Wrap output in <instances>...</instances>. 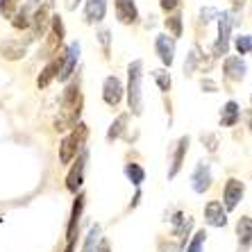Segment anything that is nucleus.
<instances>
[{"instance_id":"f257e3e1","label":"nucleus","mask_w":252,"mask_h":252,"mask_svg":"<svg viewBox=\"0 0 252 252\" xmlns=\"http://www.w3.org/2000/svg\"><path fill=\"white\" fill-rule=\"evenodd\" d=\"M80 114H82V95H80L77 84H73L66 89L64 98H62V109H59V116L55 121V129L64 132V129L75 127L80 123Z\"/></svg>"},{"instance_id":"f03ea898","label":"nucleus","mask_w":252,"mask_h":252,"mask_svg":"<svg viewBox=\"0 0 252 252\" xmlns=\"http://www.w3.org/2000/svg\"><path fill=\"white\" fill-rule=\"evenodd\" d=\"M141 77H143V62L136 59L127 68V102L134 116L143 112V95H141Z\"/></svg>"},{"instance_id":"7ed1b4c3","label":"nucleus","mask_w":252,"mask_h":252,"mask_svg":"<svg viewBox=\"0 0 252 252\" xmlns=\"http://www.w3.org/2000/svg\"><path fill=\"white\" fill-rule=\"evenodd\" d=\"M84 141H87V125L77 123V129H73L59 146V161L62 164H70L73 157H77V153L84 148Z\"/></svg>"},{"instance_id":"20e7f679","label":"nucleus","mask_w":252,"mask_h":252,"mask_svg":"<svg viewBox=\"0 0 252 252\" xmlns=\"http://www.w3.org/2000/svg\"><path fill=\"white\" fill-rule=\"evenodd\" d=\"M236 18L232 12H223L218 14V39L214 43V57H223L229 50V32L234 28Z\"/></svg>"},{"instance_id":"39448f33","label":"nucleus","mask_w":252,"mask_h":252,"mask_svg":"<svg viewBox=\"0 0 252 252\" xmlns=\"http://www.w3.org/2000/svg\"><path fill=\"white\" fill-rule=\"evenodd\" d=\"M77 59H80V43H70L68 48H66V53L62 55V62H59V82H68L70 75H73V70H75L77 66Z\"/></svg>"},{"instance_id":"423d86ee","label":"nucleus","mask_w":252,"mask_h":252,"mask_svg":"<svg viewBox=\"0 0 252 252\" xmlns=\"http://www.w3.org/2000/svg\"><path fill=\"white\" fill-rule=\"evenodd\" d=\"M123 91L125 89L116 75H109L105 80V84H102V98H105V102L109 107H116L118 102L123 100Z\"/></svg>"},{"instance_id":"0eeeda50","label":"nucleus","mask_w":252,"mask_h":252,"mask_svg":"<svg viewBox=\"0 0 252 252\" xmlns=\"http://www.w3.org/2000/svg\"><path fill=\"white\" fill-rule=\"evenodd\" d=\"M114 7H116V18L123 25H132L139 21V9L134 0H114Z\"/></svg>"},{"instance_id":"6e6552de","label":"nucleus","mask_w":252,"mask_h":252,"mask_svg":"<svg viewBox=\"0 0 252 252\" xmlns=\"http://www.w3.org/2000/svg\"><path fill=\"white\" fill-rule=\"evenodd\" d=\"M205 218L211 227H225L227 225V209H223V202L211 200L205 207Z\"/></svg>"},{"instance_id":"1a4fd4ad","label":"nucleus","mask_w":252,"mask_h":252,"mask_svg":"<svg viewBox=\"0 0 252 252\" xmlns=\"http://www.w3.org/2000/svg\"><path fill=\"white\" fill-rule=\"evenodd\" d=\"M243 193H246V187H243V182H239L236 177H232V180H227V184H225V209L232 211L236 205H239V200L243 198Z\"/></svg>"},{"instance_id":"9d476101","label":"nucleus","mask_w":252,"mask_h":252,"mask_svg":"<svg viewBox=\"0 0 252 252\" xmlns=\"http://www.w3.org/2000/svg\"><path fill=\"white\" fill-rule=\"evenodd\" d=\"M223 73L227 80H232V82H241L248 73V66L241 57H227L223 62Z\"/></svg>"},{"instance_id":"9b49d317","label":"nucleus","mask_w":252,"mask_h":252,"mask_svg":"<svg viewBox=\"0 0 252 252\" xmlns=\"http://www.w3.org/2000/svg\"><path fill=\"white\" fill-rule=\"evenodd\" d=\"M155 48H157L159 59H161L166 66H170L173 62H175V41H173V36L159 34L157 41H155Z\"/></svg>"},{"instance_id":"f8f14e48","label":"nucleus","mask_w":252,"mask_h":252,"mask_svg":"<svg viewBox=\"0 0 252 252\" xmlns=\"http://www.w3.org/2000/svg\"><path fill=\"white\" fill-rule=\"evenodd\" d=\"M48 25H50V14H48V5H43V7H39V9L32 14V18H30V28H32L34 39H39V36L46 34Z\"/></svg>"},{"instance_id":"ddd939ff","label":"nucleus","mask_w":252,"mask_h":252,"mask_svg":"<svg viewBox=\"0 0 252 252\" xmlns=\"http://www.w3.org/2000/svg\"><path fill=\"white\" fill-rule=\"evenodd\" d=\"M191 182H193L195 193H205L207 189L211 187V170H209V166L200 161V164L195 166L193 175H191Z\"/></svg>"},{"instance_id":"4468645a","label":"nucleus","mask_w":252,"mask_h":252,"mask_svg":"<svg viewBox=\"0 0 252 252\" xmlns=\"http://www.w3.org/2000/svg\"><path fill=\"white\" fill-rule=\"evenodd\" d=\"M84 164H87V150H82L80 159H77V164L70 168L68 177H66V189L75 193L77 189L82 187V175H84Z\"/></svg>"},{"instance_id":"2eb2a0df","label":"nucleus","mask_w":252,"mask_h":252,"mask_svg":"<svg viewBox=\"0 0 252 252\" xmlns=\"http://www.w3.org/2000/svg\"><path fill=\"white\" fill-rule=\"evenodd\" d=\"M107 14V0H87L84 5V18L87 23H100Z\"/></svg>"},{"instance_id":"dca6fc26","label":"nucleus","mask_w":252,"mask_h":252,"mask_svg":"<svg viewBox=\"0 0 252 252\" xmlns=\"http://www.w3.org/2000/svg\"><path fill=\"white\" fill-rule=\"evenodd\" d=\"M25 43L16 41V39H5V41L0 43V53H2V57L9 59V62H16V59L25 57Z\"/></svg>"},{"instance_id":"f3484780","label":"nucleus","mask_w":252,"mask_h":252,"mask_svg":"<svg viewBox=\"0 0 252 252\" xmlns=\"http://www.w3.org/2000/svg\"><path fill=\"white\" fill-rule=\"evenodd\" d=\"M241 118V107L236 105L234 100H229L227 105L223 107V112H220V125L223 127H232V125L239 123Z\"/></svg>"},{"instance_id":"a211bd4d","label":"nucleus","mask_w":252,"mask_h":252,"mask_svg":"<svg viewBox=\"0 0 252 252\" xmlns=\"http://www.w3.org/2000/svg\"><path fill=\"white\" fill-rule=\"evenodd\" d=\"M236 234H239L241 248H250V243H252V218L250 216L239 218V223H236Z\"/></svg>"},{"instance_id":"6ab92c4d","label":"nucleus","mask_w":252,"mask_h":252,"mask_svg":"<svg viewBox=\"0 0 252 252\" xmlns=\"http://www.w3.org/2000/svg\"><path fill=\"white\" fill-rule=\"evenodd\" d=\"M187 150H189V136H182V139L177 141V150H175V157H173V166H170V170H168V177H175L177 173H180Z\"/></svg>"},{"instance_id":"aec40b11","label":"nucleus","mask_w":252,"mask_h":252,"mask_svg":"<svg viewBox=\"0 0 252 252\" xmlns=\"http://www.w3.org/2000/svg\"><path fill=\"white\" fill-rule=\"evenodd\" d=\"M191 227H193V218L184 216V214H175V218H173V232H175V236L184 239Z\"/></svg>"},{"instance_id":"412c9836","label":"nucleus","mask_w":252,"mask_h":252,"mask_svg":"<svg viewBox=\"0 0 252 252\" xmlns=\"http://www.w3.org/2000/svg\"><path fill=\"white\" fill-rule=\"evenodd\" d=\"M59 62H62V57L59 59H53V62H50V64L46 66V68L41 70V75H39V80H36V84H39V87H48V84L53 82L55 77H57V73H59Z\"/></svg>"},{"instance_id":"4be33fe9","label":"nucleus","mask_w":252,"mask_h":252,"mask_svg":"<svg viewBox=\"0 0 252 252\" xmlns=\"http://www.w3.org/2000/svg\"><path fill=\"white\" fill-rule=\"evenodd\" d=\"M125 175H127V180L134 184V187H141V182L146 180V170L141 168L139 164H127L125 166Z\"/></svg>"},{"instance_id":"5701e85b","label":"nucleus","mask_w":252,"mask_h":252,"mask_svg":"<svg viewBox=\"0 0 252 252\" xmlns=\"http://www.w3.org/2000/svg\"><path fill=\"white\" fill-rule=\"evenodd\" d=\"M9 21H12V25L16 30H28L30 28V12H28V7H18L16 14H14Z\"/></svg>"},{"instance_id":"b1692460","label":"nucleus","mask_w":252,"mask_h":252,"mask_svg":"<svg viewBox=\"0 0 252 252\" xmlns=\"http://www.w3.org/2000/svg\"><path fill=\"white\" fill-rule=\"evenodd\" d=\"M125 125H127V114H121V116L116 118L112 123V127H109V132H107V139L109 141H114V139H118V136L125 132Z\"/></svg>"},{"instance_id":"393cba45","label":"nucleus","mask_w":252,"mask_h":252,"mask_svg":"<svg viewBox=\"0 0 252 252\" xmlns=\"http://www.w3.org/2000/svg\"><path fill=\"white\" fill-rule=\"evenodd\" d=\"M166 30L173 34V39L182 36V14H173V16L166 18Z\"/></svg>"},{"instance_id":"a878e982","label":"nucleus","mask_w":252,"mask_h":252,"mask_svg":"<svg viewBox=\"0 0 252 252\" xmlns=\"http://www.w3.org/2000/svg\"><path fill=\"white\" fill-rule=\"evenodd\" d=\"M98 241H100V227L98 225H94V227L89 229V236H87V241H84V250L82 252H95Z\"/></svg>"},{"instance_id":"bb28decb","label":"nucleus","mask_w":252,"mask_h":252,"mask_svg":"<svg viewBox=\"0 0 252 252\" xmlns=\"http://www.w3.org/2000/svg\"><path fill=\"white\" fill-rule=\"evenodd\" d=\"M239 55H252V34H241L234 41Z\"/></svg>"},{"instance_id":"cd10ccee","label":"nucleus","mask_w":252,"mask_h":252,"mask_svg":"<svg viewBox=\"0 0 252 252\" xmlns=\"http://www.w3.org/2000/svg\"><path fill=\"white\" fill-rule=\"evenodd\" d=\"M153 77L157 80L159 89H161L164 94H168V91H170V75H168V73H166L164 68H157V70H153Z\"/></svg>"},{"instance_id":"c85d7f7f","label":"nucleus","mask_w":252,"mask_h":252,"mask_svg":"<svg viewBox=\"0 0 252 252\" xmlns=\"http://www.w3.org/2000/svg\"><path fill=\"white\" fill-rule=\"evenodd\" d=\"M18 9V0H0V14L2 18H12Z\"/></svg>"},{"instance_id":"c756f323","label":"nucleus","mask_w":252,"mask_h":252,"mask_svg":"<svg viewBox=\"0 0 252 252\" xmlns=\"http://www.w3.org/2000/svg\"><path fill=\"white\" fill-rule=\"evenodd\" d=\"M205 241H207V232H205V229L195 232V236H193V241L189 243V250H187V252H202V246H205Z\"/></svg>"},{"instance_id":"7c9ffc66","label":"nucleus","mask_w":252,"mask_h":252,"mask_svg":"<svg viewBox=\"0 0 252 252\" xmlns=\"http://www.w3.org/2000/svg\"><path fill=\"white\" fill-rule=\"evenodd\" d=\"M50 28H53V36L55 39H59V41H64V23H62V18L55 14V16H50Z\"/></svg>"},{"instance_id":"2f4dec72","label":"nucleus","mask_w":252,"mask_h":252,"mask_svg":"<svg viewBox=\"0 0 252 252\" xmlns=\"http://www.w3.org/2000/svg\"><path fill=\"white\" fill-rule=\"evenodd\" d=\"M195 64H198V50H193V53L189 55V62L184 64V73H187V75H191V73H193V68H195Z\"/></svg>"},{"instance_id":"473e14b6","label":"nucleus","mask_w":252,"mask_h":252,"mask_svg":"<svg viewBox=\"0 0 252 252\" xmlns=\"http://www.w3.org/2000/svg\"><path fill=\"white\" fill-rule=\"evenodd\" d=\"M109 30H100V34H98V39H100V43H102V48H105V55L109 57Z\"/></svg>"},{"instance_id":"72a5a7b5","label":"nucleus","mask_w":252,"mask_h":252,"mask_svg":"<svg viewBox=\"0 0 252 252\" xmlns=\"http://www.w3.org/2000/svg\"><path fill=\"white\" fill-rule=\"evenodd\" d=\"M159 5H161L164 12H173V9L180 7V0H159Z\"/></svg>"},{"instance_id":"f704fd0d","label":"nucleus","mask_w":252,"mask_h":252,"mask_svg":"<svg viewBox=\"0 0 252 252\" xmlns=\"http://www.w3.org/2000/svg\"><path fill=\"white\" fill-rule=\"evenodd\" d=\"M200 16H202V21L207 23V21H211L209 16H218V12H216V9H211V7H207V9H202V12H200Z\"/></svg>"},{"instance_id":"c9c22d12","label":"nucleus","mask_w":252,"mask_h":252,"mask_svg":"<svg viewBox=\"0 0 252 252\" xmlns=\"http://www.w3.org/2000/svg\"><path fill=\"white\" fill-rule=\"evenodd\" d=\"M95 252H109V243H107L105 239L98 241V248H95Z\"/></svg>"},{"instance_id":"e433bc0d","label":"nucleus","mask_w":252,"mask_h":252,"mask_svg":"<svg viewBox=\"0 0 252 252\" xmlns=\"http://www.w3.org/2000/svg\"><path fill=\"white\" fill-rule=\"evenodd\" d=\"M64 5H66V9H75L80 5V0H64Z\"/></svg>"},{"instance_id":"4c0bfd02","label":"nucleus","mask_w":252,"mask_h":252,"mask_svg":"<svg viewBox=\"0 0 252 252\" xmlns=\"http://www.w3.org/2000/svg\"><path fill=\"white\" fill-rule=\"evenodd\" d=\"M202 89H209V91H216V84L211 80H202Z\"/></svg>"},{"instance_id":"58836bf2","label":"nucleus","mask_w":252,"mask_h":252,"mask_svg":"<svg viewBox=\"0 0 252 252\" xmlns=\"http://www.w3.org/2000/svg\"><path fill=\"white\" fill-rule=\"evenodd\" d=\"M234 5H236V7H239V5L243 7V5H246V0H234Z\"/></svg>"},{"instance_id":"ea45409f","label":"nucleus","mask_w":252,"mask_h":252,"mask_svg":"<svg viewBox=\"0 0 252 252\" xmlns=\"http://www.w3.org/2000/svg\"><path fill=\"white\" fill-rule=\"evenodd\" d=\"M39 2H41V0H30V5H39Z\"/></svg>"}]
</instances>
